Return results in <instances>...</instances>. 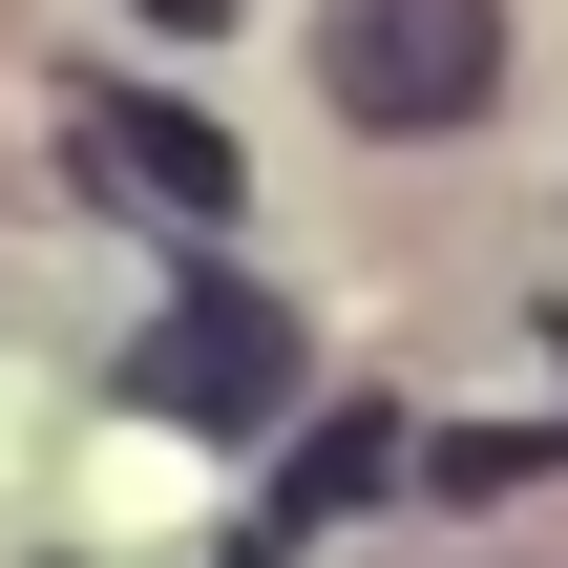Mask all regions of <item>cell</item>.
I'll return each mask as SVG.
<instances>
[{
  "mask_svg": "<svg viewBox=\"0 0 568 568\" xmlns=\"http://www.w3.org/2000/svg\"><path fill=\"white\" fill-rule=\"evenodd\" d=\"M126 400H169V422H274V400H295V316H274L253 274H211V253H190V274H169V316L126 337Z\"/></svg>",
  "mask_w": 568,
  "mask_h": 568,
  "instance_id": "cell-2",
  "label": "cell"
},
{
  "mask_svg": "<svg viewBox=\"0 0 568 568\" xmlns=\"http://www.w3.org/2000/svg\"><path fill=\"white\" fill-rule=\"evenodd\" d=\"M63 169L126 190V211H169V232H232V148H211L169 84H84V105H63Z\"/></svg>",
  "mask_w": 568,
  "mask_h": 568,
  "instance_id": "cell-3",
  "label": "cell"
},
{
  "mask_svg": "<svg viewBox=\"0 0 568 568\" xmlns=\"http://www.w3.org/2000/svg\"><path fill=\"white\" fill-rule=\"evenodd\" d=\"M316 105L358 148H443L506 105V0H316Z\"/></svg>",
  "mask_w": 568,
  "mask_h": 568,
  "instance_id": "cell-1",
  "label": "cell"
}]
</instances>
